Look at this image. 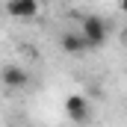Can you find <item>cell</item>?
Returning a JSON list of instances; mask_svg holds the SVG:
<instances>
[{
	"instance_id": "6da1fadb",
	"label": "cell",
	"mask_w": 127,
	"mask_h": 127,
	"mask_svg": "<svg viewBox=\"0 0 127 127\" xmlns=\"http://www.w3.org/2000/svg\"><path fill=\"white\" fill-rule=\"evenodd\" d=\"M83 38H86V44H89V50H97L103 41H106V24L95 18V15H89L86 21H83Z\"/></svg>"
},
{
	"instance_id": "7a4b0ae2",
	"label": "cell",
	"mask_w": 127,
	"mask_h": 127,
	"mask_svg": "<svg viewBox=\"0 0 127 127\" xmlns=\"http://www.w3.org/2000/svg\"><path fill=\"white\" fill-rule=\"evenodd\" d=\"M65 112H68L71 121L83 124V121H89V100L83 95H68L65 97Z\"/></svg>"
},
{
	"instance_id": "3957f363",
	"label": "cell",
	"mask_w": 127,
	"mask_h": 127,
	"mask_svg": "<svg viewBox=\"0 0 127 127\" xmlns=\"http://www.w3.org/2000/svg\"><path fill=\"white\" fill-rule=\"evenodd\" d=\"M0 80H3V86H9V89H21V86H27V71L21 68V65H6L3 71H0Z\"/></svg>"
},
{
	"instance_id": "277c9868",
	"label": "cell",
	"mask_w": 127,
	"mask_h": 127,
	"mask_svg": "<svg viewBox=\"0 0 127 127\" xmlns=\"http://www.w3.org/2000/svg\"><path fill=\"white\" fill-rule=\"evenodd\" d=\"M6 12L15 15V18H32L38 12V3L35 0H9L6 3Z\"/></svg>"
},
{
	"instance_id": "5b68a950",
	"label": "cell",
	"mask_w": 127,
	"mask_h": 127,
	"mask_svg": "<svg viewBox=\"0 0 127 127\" xmlns=\"http://www.w3.org/2000/svg\"><path fill=\"white\" fill-rule=\"evenodd\" d=\"M62 50H68V53H83V50H89L83 32H65L62 35Z\"/></svg>"
},
{
	"instance_id": "8992f818",
	"label": "cell",
	"mask_w": 127,
	"mask_h": 127,
	"mask_svg": "<svg viewBox=\"0 0 127 127\" xmlns=\"http://www.w3.org/2000/svg\"><path fill=\"white\" fill-rule=\"evenodd\" d=\"M121 12H124V15H127V0H124V3H121Z\"/></svg>"
}]
</instances>
